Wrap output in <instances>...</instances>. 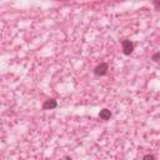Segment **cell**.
<instances>
[{
	"label": "cell",
	"instance_id": "6da1fadb",
	"mask_svg": "<svg viewBox=\"0 0 160 160\" xmlns=\"http://www.w3.org/2000/svg\"><path fill=\"white\" fill-rule=\"evenodd\" d=\"M108 69H109V66H108L106 62H100V64H98L94 68V75H96V76H104L108 72Z\"/></svg>",
	"mask_w": 160,
	"mask_h": 160
},
{
	"label": "cell",
	"instance_id": "3957f363",
	"mask_svg": "<svg viewBox=\"0 0 160 160\" xmlns=\"http://www.w3.org/2000/svg\"><path fill=\"white\" fill-rule=\"evenodd\" d=\"M56 106H58V101L55 99H48L42 104V109L44 110H51V109H55Z\"/></svg>",
	"mask_w": 160,
	"mask_h": 160
},
{
	"label": "cell",
	"instance_id": "7a4b0ae2",
	"mask_svg": "<svg viewBox=\"0 0 160 160\" xmlns=\"http://www.w3.org/2000/svg\"><path fill=\"white\" fill-rule=\"evenodd\" d=\"M121 46H122V52L125 54V55H130L132 51H134V48H135V45H134V42L131 41V40H122V42H121Z\"/></svg>",
	"mask_w": 160,
	"mask_h": 160
},
{
	"label": "cell",
	"instance_id": "ba28073f",
	"mask_svg": "<svg viewBox=\"0 0 160 160\" xmlns=\"http://www.w3.org/2000/svg\"><path fill=\"white\" fill-rule=\"evenodd\" d=\"M58 1H64V0H58Z\"/></svg>",
	"mask_w": 160,
	"mask_h": 160
},
{
	"label": "cell",
	"instance_id": "8992f818",
	"mask_svg": "<svg viewBox=\"0 0 160 160\" xmlns=\"http://www.w3.org/2000/svg\"><path fill=\"white\" fill-rule=\"evenodd\" d=\"M159 1H160V0H152V2H154V6H155V9H156V10L159 9Z\"/></svg>",
	"mask_w": 160,
	"mask_h": 160
},
{
	"label": "cell",
	"instance_id": "277c9868",
	"mask_svg": "<svg viewBox=\"0 0 160 160\" xmlns=\"http://www.w3.org/2000/svg\"><path fill=\"white\" fill-rule=\"evenodd\" d=\"M99 118H100L101 120H109V119L111 118V111H110L109 109H102V110H100V112H99Z\"/></svg>",
	"mask_w": 160,
	"mask_h": 160
},
{
	"label": "cell",
	"instance_id": "5b68a950",
	"mask_svg": "<svg viewBox=\"0 0 160 160\" xmlns=\"http://www.w3.org/2000/svg\"><path fill=\"white\" fill-rule=\"evenodd\" d=\"M159 58H160V52H155V54L152 55L151 60H152V61H155V62H158V61H159Z\"/></svg>",
	"mask_w": 160,
	"mask_h": 160
},
{
	"label": "cell",
	"instance_id": "52a82bcc",
	"mask_svg": "<svg viewBox=\"0 0 160 160\" xmlns=\"http://www.w3.org/2000/svg\"><path fill=\"white\" fill-rule=\"evenodd\" d=\"M144 159H155V156H154V155L148 154V155H145V156H144Z\"/></svg>",
	"mask_w": 160,
	"mask_h": 160
}]
</instances>
